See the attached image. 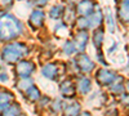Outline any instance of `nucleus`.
I'll return each instance as SVG.
<instances>
[{
	"label": "nucleus",
	"mask_w": 129,
	"mask_h": 116,
	"mask_svg": "<svg viewBox=\"0 0 129 116\" xmlns=\"http://www.w3.org/2000/svg\"><path fill=\"white\" fill-rule=\"evenodd\" d=\"M117 17H119L123 22H129V3L128 2H123L119 5V9H117Z\"/></svg>",
	"instance_id": "f8f14e48"
},
{
	"label": "nucleus",
	"mask_w": 129,
	"mask_h": 116,
	"mask_svg": "<svg viewBox=\"0 0 129 116\" xmlns=\"http://www.w3.org/2000/svg\"><path fill=\"white\" fill-rule=\"evenodd\" d=\"M8 79H9L8 73H7L3 68H0V81H2V83H7Z\"/></svg>",
	"instance_id": "b1692460"
},
{
	"label": "nucleus",
	"mask_w": 129,
	"mask_h": 116,
	"mask_svg": "<svg viewBox=\"0 0 129 116\" xmlns=\"http://www.w3.org/2000/svg\"><path fill=\"white\" fill-rule=\"evenodd\" d=\"M79 116H90V115H89L88 112H83V113H80Z\"/></svg>",
	"instance_id": "c85d7f7f"
},
{
	"label": "nucleus",
	"mask_w": 129,
	"mask_h": 116,
	"mask_svg": "<svg viewBox=\"0 0 129 116\" xmlns=\"http://www.w3.org/2000/svg\"><path fill=\"white\" fill-rule=\"evenodd\" d=\"M35 63L31 61H26V59H21L19 62L16 63L14 67V72L19 78H30V75L35 71Z\"/></svg>",
	"instance_id": "7ed1b4c3"
},
{
	"label": "nucleus",
	"mask_w": 129,
	"mask_h": 116,
	"mask_svg": "<svg viewBox=\"0 0 129 116\" xmlns=\"http://www.w3.org/2000/svg\"><path fill=\"white\" fill-rule=\"evenodd\" d=\"M124 2H128V3H129V0H124Z\"/></svg>",
	"instance_id": "c756f323"
},
{
	"label": "nucleus",
	"mask_w": 129,
	"mask_h": 116,
	"mask_svg": "<svg viewBox=\"0 0 129 116\" xmlns=\"http://www.w3.org/2000/svg\"><path fill=\"white\" fill-rule=\"evenodd\" d=\"M128 89H129V83H128Z\"/></svg>",
	"instance_id": "2f4dec72"
},
{
	"label": "nucleus",
	"mask_w": 129,
	"mask_h": 116,
	"mask_svg": "<svg viewBox=\"0 0 129 116\" xmlns=\"http://www.w3.org/2000/svg\"><path fill=\"white\" fill-rule=\"evenodd\" d=\"M41 73L50 80H56L57 76H58V68H57L56 65H53V63H48V65H45L43 67Z\"/></svg>",
	"instance_id": "1a4fd4ad"
},
{
	"label": "nucleus",
	"mask_w": 129,
	"mask_h": 116,
	"mask_svg": "<svg viewBox=\"0 0 129 116\" xmlns=\"http://www.w3.org/2000/svg\"><path fill=\"white\" fill-rule=\"evenodd\" d=\"M19 115H21V106L16 102H13L4 111L0 112V116H19Z\"/></svg>",
	"instance_id": "9b49d317"
},
{
	"label": "nucleus",
	"mask_w": 129,
	"mask_h": 116,
	"mask_svg": "<svg viewBox=\"0 0 129 116\" xmlns=\"http://www.w3.org/2000/svg\"><path fill=\"white\" fill-rule=\"evenodd\" d=\"M0 4L3 7H9V5H12V0H0Z\"/></svg>",
	"instance_id": "bb28decb"
},
{
	"label": "nucleus",
	"mask_w": 129,
	"mask_h": 116,
	"mask_svg": "<svg viewBox=\"0 0 129 116\" xmlns=\"http://www.w3.org/2000/svg\"><path fill=\"white\" fill-rule=\"evenodd\" d=\"M76 12L80 16L89 17L94 12V4H93V2H90V0H81V2L78 4Z\"/></svg>",
	"instance_id": "423d86ee"
},
{
	"label": "nucleus",
	"mask_w": 129,
	"mask_h": 116,
	"mask_svg": "<svg viewBox=\"0 0 129 116\" xmlns=\"http://www.w3.org/2000/svg\"><path fill=\"white\" fill-rule=\"evenodd\" d=\"M26 97H27V99L31 101V102H36V101L39 99V97H40L39 89H36L34 85H32L30 89L26 90Z\"/></svg>",
	"instance_id": "f3484780"
},
{
	"label": "nucleus",
	"mask_w": 129,
	"mask_h": 116,
	"mask_svg": "<svg viewBox=\"0 0 129 116\" xmlns=\"http://www.w3.org/2000/svg\"><path fill=\"white\" fill-rule=\"evenodd\" d=\"M19 116H25V115H22V113H21V115H19Z\"/></svg>",
	"instance_id": "7c9ffc66"
},
{
	"label": "nucleus",
	"mask_w": 129,
	"mask_h": 116,
	"mask_svg": "<svg viewBox=\"0 0 129 116\" xmlns=\"http://www.w3.org/2000/svg\"><path fill=\"white\" fill-rule=\"evenodd\" d=\"M76 67L81 71V72H90L94 68V63L90 61V58L85 54H79L75 59Z\"/></svg>",
	"instance_id": "20e7f679"
},
{
	"label": "nucleus",
	"mask_w": 129,
	"mask_h": 116,
	"mask_svg": "<svg viewBox=\"0 0 129 116\" xmlns=\"http://www.w3.org/2000/svg\"><path fill=\"white\" fill-rule=\"evenodd\" d=\"M28 22H30V25L34 28L41 26L43 22H44V12H43V10H39V9L34 10V12L31 13V16H30V21H28Z\"/></svg>",
	"instance_id": "6e6552de"
},
{
	"label": "nucleus",
	"mask_w": 129,
	"mask_h": 116,
	"mask_svg": "<svg viewBox=\"0 0 129 116\" xmlns=\"http://www.w3.org/2000/svg\"><path fill=\"white\" fill-rule=\"evenodd\" d=\"M62 12H63L62 5H57V7H53V8L50 9L49 16H50V18H53V19H58V18L61 17Z\"/></svg>",
	"instance_id": "aec40b11"
},
{
	"label": "nucleus",
	"mask_w": 129,
	"mask_h": 116,
	"mask_svg": "<svg viewBox=\"0 0 129 116\" xmlns=\"http://www.w3.org/2000/svg\"><path fill=\"white\" fill-rule=\"evenodd\" d=\"M94 45L95 48L101 50V47H102V41H103V31L102 28H98V30H95V32H94Z\"/></svg>",
	"instance_id": "a211bd4d"
},
{
	"label": "nucleus",
	"mask_w": 129,
	"mask_h": 116,
	"mask_svg": "<svg viewBox=\"0 0 129 116\" xmlns=\"http://www.w3.org/2000/svg\"><path fill=\"white\" fill-rule=\"evenodd\" d=\"M97 80H98L102 85H110V84L115 80V73L109 70H100L95 75Z\"/></svg>",
	"instance_id": "0eeeda50"
},
{
	"label": "nucleus",
	"mask_w": 129,
	"mask_h": 116,
	"mask_svg": "<svg viewBox=\"0 0 129 116\" xmlns=\"http://www.w3.org/2000/svg\"><path fill=\"white\" fill-rule=\"evenodd\" d=\"M32 2H34V4L38 5V7H44L48 3V0H32Z\"/></svg>",
	"instance_id": "a878e982"
},
{
	"label": "nucleus",
	"mask_w": 129,
	"mask_h": 116,
	"mask_svg": "<svg viewBox=\"0 0 129 116\" xmlns=\"http://www.w3.org/2000/svg\"><path fill=\"white\" fill-rule=\"evenodd\" d=\"M80 110V104L79 103H72L67 108L64 110V116H78V112Z\"/></svg>",
	"instance_id": "6ab92c4d"
},
{
	"label": "nucleus",
	"mask_w": 129,
	"mask_h": 116,
	"mask_svg": "<svg viewBox=\"0 0 129 116\" xmlns=\"http://www.w3.org/2000/svg\"><path fill=\"white\" fill-rule=\"evenodd\" d=\"M63 50H64V54L71 56V54H74L75 52H76V48H75V45L71 43V41H66L64 45H63Z\"/></svg>",
	"instance_id": "4be33fe9"
},
{
	"label": "nucleus",
	"mask_w": 129,
	"mask_h": 116,
	"mask_svg": "<svg viewBox=\"0 0 129 116\" xmlns=\"http://www.w3.org/2000/svg\"><path fill=\"white\" fill-rule=\"evenodd\" d=\"M27 54V47L19 41H10L2 49V61L5 63H17Z\"/></svg>",
	"instance_id": "f03ea898"
},
{
	"label": "nucleus",
	"mask_w": 129,
	"mask_h": 116,
	"mask_svg": "<svg viewBox=\"0 0 129 116\" xmlns=\"http://www.w3.org/2000/svg\"><path fill=\"white\" fill-rule=\"evenodd\" d=\"M14 102V94L9 90L0 89V112Z\"/></svg>",
	"instance_id": "39448f33"
},
{
	"label": "nucleus",
	"mask_w": 129,
	"mask_h": 116,
	"mask_svg": "<svg viewBox=\"0 0 129 116\" xmlns=\"http://www.w3.org/2000/svg\"><path fill=\"white\" fill-rule=\"evenodd\" d=\"M76 26L80 31H85V30H88L89 28V22H88V18H79L78 19V22H76Z\"/></svg>",
	"instance_id": "412c9836"
},
{
	"label": "nucleus",
	"mask_w": 129,
	"mask_h": 116,
	"mask_svg": "<svg viewBox=\"0 0 129 116\" xmlns=\"http://www.w3.org/2000/svg\"><path fill=\"white\" fill-rule=\"evenodd\" d=\"M107 23L110 25V31H114V21H112L111 13H109V14H107Z\"/></svg>",
	"instance_id": "393cba45"
},
{
	"label": "nucleus",
	"mask_w": 129,
	"mask_h": 116,
	"mask_svg": "<svg viewBox=\"0 0 129 116\" xmlns=\"http://www.w3.org/2000/svg\"><path fill=\"white\" fill-rule=\"evenodd\" d=\"M111 92L112 93H123L124 87H123L121 81H112L111 83Z\"/></svg>",
	"instance_id": "5701e85b"
},
{
	"label": "nucleus",
	"mask_w": 129,
	"mask_h": 116,
	"mask_svg": "<svg viewBox=\"0 0 129 116\" xmlns=\"http://www.w3.org/2000/svg\"><path fill=\"white\" fill-rule=\"evenodd\" d=\"M88 22H89V27L100 26L101 22H102V12H101V10H95V12H93L88 17Z\"/></svg>",
	"instance_id": "4468645a"
},
{
	"label": "nucleus",
	"mask_w": 129,
	"mask_h": 116,
	"mask_svg": "<svg viewBox=\"0 0 129 116\" xmlns=\"http://www.w3.org/2000/svg\"><path fill=\"white\" fill-rule=\"evenodd\" d=\"M32 85H34V83L30 78H21L18 81H17V89L19 92H26L27 89H30Z\"/></svg>",
	"instance_id": "2eb2a0df"
},
{
	"label": "nucleus",
	"mask_w": 129,
	"mask_h": 116,
	"mask_svg": "<svg viewBox=\"0 0 129 116\" xmlns=\"http://www.w3.org/2000/svg\"><path fill=\"white\" fill-rule=\"evenodd\" d=\"M22 34V23L9 13L0 14V41L10 43Z\"/></svg>",
	"instance_id": "f257e3e1"
},
{
	"label": "nucleus",
	"mask_w": 129,
	"mask_h": 116,
	"mask_svg": "<svg viewBox=\"0 0 129 116\" xmlns=\"http://www.w3.org/2000/svg\"><path fill=\"white\" fill-rule=\"evenodd\" d=\"M78 89L81 94H87L90 90V80L87 78H81L78 81Z\"/></svg>",
	"instance_id": "dca6fc26"
},
{
	"label": "nucleus",
	"mask_w": 129,
	"mask_h": 116,
	"mask_svg": "<svg viewBox=\"0 0 129 116\" xmlns=\"http://www.w3.org/2000/svg\"><path fill=\"white\" fill-rule=\"evenodd\" d=\"M123 102L124 103H129V94H124L123 96Z\"/></svg>",
	"instance_id": "cd10ccee"
},
{
	"label": "nucleus",
	"mask_w": 129,
	"mask_h": 116,
	"mask_svg": "<svg viewBox=\"0 0 129 116\" xmlns=\"http://www.w3.org/2000/svg\"><path fill=\"white\" fill-rule=\"evenodd\" d=\"M75 44L79 50H84L88 44V34L85 31H79L76 37H75Z\"/></svg>",
	"instance_id": "9d476101"
},
{
	"label": "nucleus",
	"mask_w": 129,
	"mask_h": 116,
	"mask_svg": "<svg viewBox=\"0 0 129 116\" xmlns=\"http://www.w3.org/2000/svg\"><path fill=\"white\" fill-rule=\"evenodd\" d=\"M59 90H61V93L63 94V96H66V97H74L75 96V88H74L72 83L70 80L63 81L61 84V87H59Z\"/></svg>",
	"instance_id": "ddd939ff"
}]
</instances>
